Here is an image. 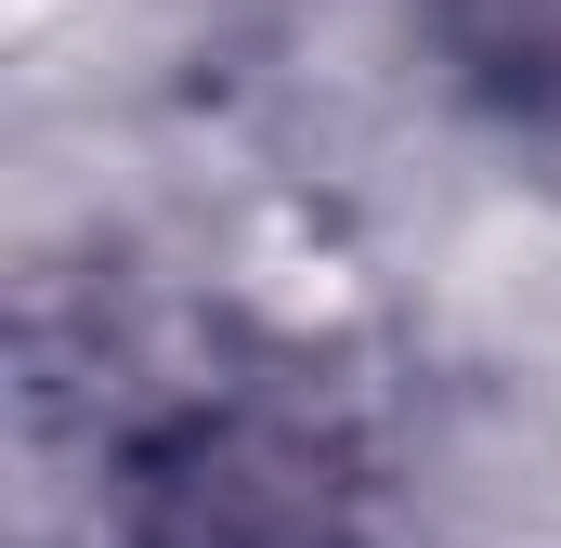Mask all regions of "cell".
I'll use <instances>...</instances> for the list:
<instances>
[{"label":"cell","instance_id":"1","mask_svg":"<svg viewBox=\"0 0 561 548\" xmlns=\"http://www.w3.org/2000/svg\"><path fill=\"white\" fill-rule=\"evenodd\" d=\"M131 548H366V457L313 392L222 379L131 444Z\"/></svg>","mask_w":561,"mask_h":548},{"label":"cell","instance_id":"2","mask_svg":"<svg viewBox=\"0 0 561 548\" xmlns=\"http://www.w3.org/2000/svg\"><path fill=\"white\" fill-rule=\"evenodd\" d=\"M457 79L510 118V132L561 144V0H444Z\"/></svg>","mask_w":561,"mask_h":548}]
</instances>
